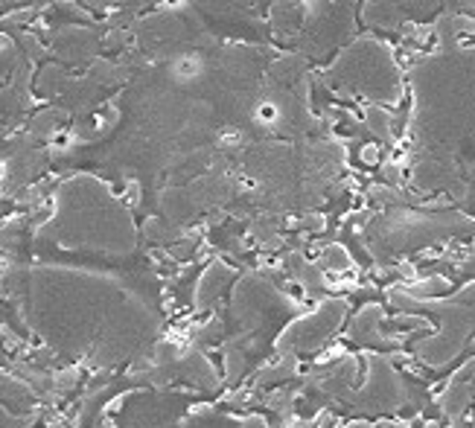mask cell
Returning a JSON list of instances; mask_svg holds the SVG:
<instances>
[{
	"label": "cell",
	"instance_id": "3957f363",
	"mask_svg": "<svg viewBox=\"0 0 475 428\" xmlns=\"http://www.w3.org/2000/svg\"><path fill=\"white\" fill-rule=\"evenodd\" d=\"M327 85L341 97H362L370 106H397L402 99V73L393 53L374 36H362L327 67Z\"/></svg>",
	"mask_w": 475,
	"mask_h": 428
},
{
	"label": "cell",
	"instance_id": "7c38bea8",
	"mask_svg": "<svg viewBox=\"0 0 475 428\" xmlns=\"http://www.w3.org/2000/svg\"><path fill=\"white\" fill-rule=\"evenodd\" d=\"M426 428H435V425H426Z\"/></svg>",
	"mask_w": 475,
	"mask_h": 428
},
{
	"label": "cell",
	"instance_id": "5b68a950",
	"mask_svg": "<svg viewBox=\"0 0 475 428\" xmlns=\"http://www.w3.org/2000/svg\"><path fill=\"white\" fill-rule=\"evenodd\" d=\"M298 312V304L292 297H286L283 292H277L274 286H269L257 274L242 277L234 288V300H230V315L239 323L242 332H265L286 323Z\"/></svg>",
	"mask_w": 475,
	"mask_h": 428
},
{
	"label": "cell",
	"instance_id": "30bf717a",
	"mask_svg": "<svg viewBox=\"0 0 475 428\" xmlns=\"http://www.w3.org/2000/svg\"><path fill=\"white\" fill-rule=\"evenodd\" d=\"M324 265L330 271H347L350 269V257H347V251L341 245H330L327 253H324Z\"/></svg>",
	"mask_w": 475,
	"mask_h": 428
},
{
	"label": "cell",
	"instance_id": "8fae6325",
	"mask_svg": "<svg viewBox=\"0 0 475 428\" xmlns=\"http://www.w3.org/2000/svg\"><path fill=\"white\" fill-rule=\"evenodd\" d=\"M379 428H409V423H405V420H397V423H382Z\"/></svg>",
	"mask_w": 475,
	"mask_h": 428
},
{
	"label": "cell",
	"instance_id": "9c48e42d",
	"mask_svg": "<svg viewBox=\"0 0 475 428\" xmlns=\"http://www.w3.org/2000/svg\"><path fill=\"white\" fill-rule=\"evenodd\" d=\"M365 123H367V132L379 137V141H391L393 137V117L388 108L382 106H367L365 108Z\"/></svg>",
	"mask_w": 475,
	"mask_h": 428
},
{
	"label": "cell",
	"instance_id": "ba28073f",
	"mask_svg": "<svg viewBox=\"0 0 475 428\" xmlns=\"http://www.w3.org/2000/svg\"><path fill=\"white\" fill-rule=\"evenodd\" d=\"M391 318H385V312L376 304H367L358 315L350 321V330H347V338L353 344H365V347H402L411 338V332H388L385 327Z\"/></svg>",
	"mask_w": 475,
	"mask_h": 428
},
{
	"label": "cell",
	"instance_id": "52a82bcc",
	"mask_svg": "<svg viewBox=\"0 0 475 428\" xmlns=\"http://www.w3.org/2000/svg\"><path fill=\"white\" fill-rule=\"evenodd\" d=\"M347 321V304L344 300H324L312 315L295 318L286 323L283 332L277 335V355H309L318 353Z\"/></svg>",
	"mask_w": 475,
	"mask_h": 428
},
{
	"label": "cell",
	"instance_id": "277c9868",
	"mask_svg": "<svg viewBox=\"0 0 475 428\" xmlns=\"http://www.w3.org/2000/svg\"><path fill=\"white\" fill-rule=\"evenodd\" d=\"M472 222L463 216H452V213H388L382 216L379 222L370 225L367 230V251L376 253V257H391V253H402L411 248L428 245V242L446 239V236H458V234H470Z\"/></svg>",
	"mask_w": 475,
	"mask_h": 428
},
{
	"label": "cell",
	"instance_id": "8992f818",
	"mask_svg": "<svg viewBox=\"0 0 475 428\" xmlns=\"http://www.w3.org/2000/svg\"><path fill=\"white\" fill-rule=\"evenodd\" d=\"M409 402V388H405L402 376L397 373V367L388 355H365V379L358 381L356 393L350 397V411L353 414H391L400 411Z\"/></svg>",
	"mask_w": 475,
	"mask_h": 428
},
{
	"label": "cell",
	"instance_id": "6da1fadb",
	"mask_svg": "<svg viewBox=\"0 0 475 428\" xmlns=\"http://www.w3.org/2000/svg\"><path fill=\"white\" fill-rule=\"evenodd\" d=\"M411 99V184L463 199L475 184V47L417 62Z\"/></svg>",
	"mask_w": 475,
	"mask_h": 428
},
{
	"label": "cell",
	"instance_id": "7a4b0ae2",
	"mask_svg": "<svg viewBox=\"0 0 475 428\" xmlns=\"http://www.w3.org/2000/svg\"><path fill=\"white\" fill-rule=\"evenodd\" d=\"M388 300L397 309L435 315L428 321H437V330L414 341V358L428 370H446L467 350L470 338L475 335V283L463 286L455 297H435V300H417L411 295H405L402 288H391Z\"/></svg>",
	"mask_w": 475,
	"mask_h": 428
}]
</instances>
